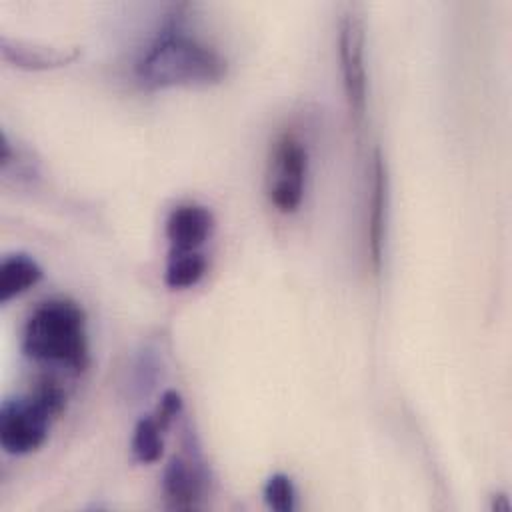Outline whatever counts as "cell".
I'll return each instance as SVG.
<instances>
[{
	"mask_svg": "<svg viewBox=\"0 0 512 512\" xmlns=\"http://www.w3.org/2000/svg\"><path fill=\"white\" fill-rule=\"evenodd\" d=\"M22 352L52 370L82 374L90 364L84 310L68 298H50L36 306L24 324Z\"/></svg>",
	"mask_w": 512,
	"mask_h": 512,
	"instance_id": "cell-1",
	"label": "cell"
},
{
	"mask_svg": "<svg viewBox=\"0 0 512 512\" xmlns=\"http://www.w3.org/2000/svg\"><path fill=\"white\" fill-rule=\"evenodd\" d=\"M134 72L146 88L208 86L226 76V60L178 24H168L138 58Z\"/></svg>",
	"mask_w": 512,
	"mask_h": 512,
	"instance_id": "cell-2",
	"label": "cell"
},
{
	"mask_svg": "<svg viewBox=\"0 0 512 512\" xmlns=\"http://www.w3.org/2000/svg\"><path fill=\"white\" fill-rule=\"evenodd\" d=\"M66 390L58 378L40 376L28 396L8 398L0 406V446L6 454L22 456L38 450L50 422L64 410Z\"/></svg>",
	"mask_w": 512,
	"mask_h": 512,
	"instance_id": "cell-3",
	"label": "cell"
},
{
	"mask_svg": "<svg viewBox=\"0 0 512 512\" xmlns=\"http://www.w3.org/2000/svg\"><path fill=\"white\" fill-rule=\"evenodd\" d=\"M308 156L304 146L290 134H284L274 148L270 178H268V196L270 202L284 214L294 212L304 196Z\"/></svg>",
	"mask_w": 512,
	"mask_h": 512,
	"instance_id": "cell-4",
	"label": "cell"
},
{
	"mask_svg": "<svg viewBox=\"0 0 512 512\" xmlns=\"http://www.w3.org/2000/svg\"><path fill=\"white\" fill-rule=\"evenodd\" d=\"M342 84L348 106L356 118L364 114L366 106V68H364V22L362 16L348 8L340 20L338 36Z\"/></svg>",
	"mask_w": 512,
	"mask_h": 512,
	"instance_id": "cell-5",
	"label": "cell"
},
{
	"mask_svg": "<svg viewBox=\"0 0 512 512\" xmlns=\"http://www.w3.org/2000/svg\"><path fill=\"white\" fill-rule=\"evenodd\" d=\"M162 490L170 508H196L204 490V472L200 462L192 454L172 456L164 468Z\"/></svg>",
	"mask_w": 512,
	"mask_h": 512,
	"instance_id": "cell-6",
	"label": "cell"
},
{
	"mask_svg": "<svg viewBox=\"0 0 512 512\" xmlns=\"http://www.w3.org/2000/svg\"><path fill=\"white\" fill-rule=\"evenodd\" d=\"M214 228V216L206 206L180 204L166 220V238L170 252H192L198 250Z\"/></svg>",
	"mask_w": 512,
	"mask_h": 512,
	"instance_id": "cell-7",
	"label": "cell"
},
{
	"mask_svg": "<svg viewBox=\"0 0 512 512\" xmlns=\"http://www.w3.org/2000/svg\"><path fill=\"white\" fill-rule=\"evenodd\" d=\"M0 54L6 62L24 70H52L68 66L78 58V48H54L40 46L8 36L0 38Z\"/></svg>",
	"mask_w": 512,
	"mask_h": 512,
	"instance_id": "cell-8",
	"label": "cell"
},
{
	"mask_svg": "<svg viewBox=\"0 0 512 512\" xmlns=\"http://www.w3.org/2000/svg\"><path fill=\"white\" fill-rule=\"evenodd\" d=\"M386 166L376 150L374 162H372V192L368 200V250L372 266L378 270L382 262V250H384V238H386Z\"/></svg>",
	"mask_w": 512,
	"mask_h": 512,
	"instance_id": "cell-9",
	"label": "cell"
},
{
	"mask_svg": "<svg viewBox=\"0 0 512 512\" xmlns=\"http://www.w3.org/2000/svg\"><path fill=\"white\" fill-rule=\"evenodd\" d=\"M40 280L42 268L34 258L22 252L4 256L0 264V302L6 304L8 300L20 296Z\"/></svg>",
	"mask_w": 512,
	"mask_h": 512,
	"instance_id": "cell-10",
	"label": "cell"
},
{
	"mask_svg": "<svg viewBox=\"0 0 512 512\" xmlns=\"http://www.w3.org/2000/svg\"><path fill=\"white\" fill-rule=\"evenodd\" d=\"M204 272L206 258L200 252H170L164 282L168 288H190L202 280Z\"/></svg>",
	"mask_w": 512,
	"mask_h": 512,
	"instance_id": "cell-11",
	"label": "cell"
},
{
	"mask_svg": "<svg viewBox=\"0 0 512 512\" xmlns=\"http://www.w3.org/2000/svg\"><path fill=\"white\" fill-rule=\"evenodd\" d=\"M162 432L164 430L160 428L154 416H144L136 422L132 436V454L138 462L150 464L162 456Z\"/></svg>",
	"mask_w": 512,
	"mask_h": 512,
	"instance_id": "cell-12",
	"label": "cell"
},
{
	"mask_svg": "<svg viewBox=\"0 0 512 512\" xmlns=\"http://www.w3.org/2000/svg\"><path fill=\"white\" fill-rule=\"evenodd\" d=\"M294 500H296V490L290 476L276 472L266 480L264 502L268 504V508L276 512H290L294 510Z\"/></svg>",
	"mask_w": 512,
	"mask_h": 512,
	"instance_id": "cell-13",
	"label": "cell"
},
{
	"mask_svg": "<svg viewBox=\"0 0 512 512\" xmlns=\"http://www.w3.org/2000/svg\"><path fill=\"white\" fill-rule=\"evenodd\" d=\"M180 410H182V396L176 390H166L160 398V404L156 408L154 418L160 424V428L166 430L168 424L180 414Z\"/></svg>",
	"mask_w": 512,
	"mask_h": 512,
	"instance_id": "cell-14",
	"label": "cell"
},
{
	"mask_svg": "<svg viewBox=\"0 0 512 512\" xmlns=\"http://www.w3.org/2000/svg\"><path fill=\"white\" fill-rule=\"evenodd\" d=\"M492 510H496V512H508V510H510V502H508V498H506L504 494H498V496L494 498Z\"/></svg>",
	"mask_w": 512,
	"mask_h": 512,
	"instance_id": "cell-15",
	"label": "cell"
}]
</instances>
